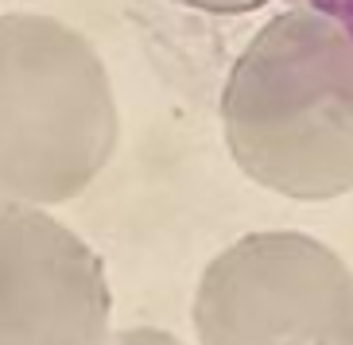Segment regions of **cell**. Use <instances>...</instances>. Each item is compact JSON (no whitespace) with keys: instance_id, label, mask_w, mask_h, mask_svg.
Wrapping results in <instances>:
<instances>
[{"instance_id":"6da1fadb","label":"cell","mask_w":353,"mask_h":345,"mask_svg":"<svg viewBox=\"0 0 353 345\" xmlns=\"http://www.w3.org/2000/svg\"><path fill=\"white\" fill-rule=\"evenodd\" d=\"M237 167L295 202L353 190V32L322 8L280 12L252 35L221 94Z\"/></svg>"},{"instance_id":"7a4b0ae2","label":"cell","mask_w":353,"mask_h":345,"mask_svg":"<svg viewBox=\"0 0 353 345\" xmlns=\"http://www.w3.org/2000/svg\"><path fill=\"white\" fill-rule=\"evenodd\" d=\"M117 136L121 113L94 43L54 16H0V209L78 198Z\"/></svg>"},{"instance_id":"3957f363","label":"cell","mask_w":353,"mask_h":345,"mask_svg":"<svg viewBox=\"0 0 353 345\" xmlns=\"http://www.w3.org/2000/svg\"><path fill=\"white\" fill-rule=\"evenodd\" d=\"M198 345H353V272L307 233H249L206 264Z\"/></svg>"},{"instance_id":"277c9868","label":"cell","mask_w":353,"mask_h":345,"mask_svg":"<svg viewBox=\"0 0 353 345\" xmlns=\"http://www.w3.org/2000/svg\"><path fill=\"white\" fill-rule=\"evenodd\" d=\"M113 291L90 244L47 209H0V345H109Z\"/></svg>"},{"instance_id":"5b68a950","label":"cell","mask_w":353,"mask_h":345,"mask_svg":"<svg viewBox=\"0 0 353 345\" xmlns=\"http://www.w3.org/2000/svg\"><path fill=\"white\" fill-rule=\"evenodd\" d=\"M109 345H187V342L175 337L171 330H159V326H128V330H113Z\"/></svg>"},{"instance_id":"8992f818","label":"cell","mask_w":353,"mask_h":345,"mask_svg":"<svg viewBox=\"0 0 353 345\" xmlns=\"http://www.w3.org/2000/svg\"><path fill=\"white\" fill-rule=\"evenodd\" d=\"M175 4H187L198 12H214V16H237V12H252L268 0H175Z\"/></svg>"}]
</instances>
